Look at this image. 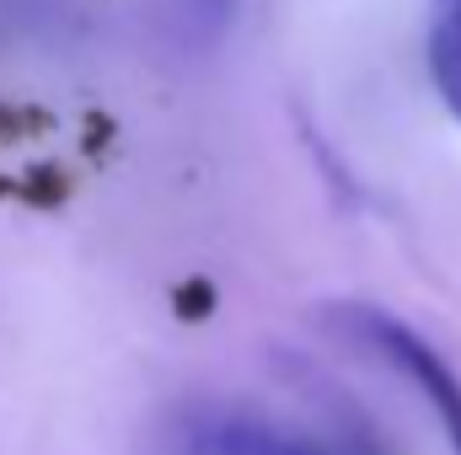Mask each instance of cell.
Here are the masks:
<instances>
[{"label": "cell", "mask_w": 461, "mask_h": 455, "mask_svg": "<svg viewBox=\"0 0 461 455\" xmlns=\"http://www.w3.org/2000/svg\"><path fill=\"white\" fill-rule=\"evenodd\" d=\"M348 322L359 327V338L370 343L386 364H397L408 380H413V391L435 407V418H440V434L451 440V451L461 455V380L456 370L429 348V343L419 338L413 327H402L397 317H386V311H348Z\"/></svg>", "instance_id": "obj_1"}, {"label": "cell", "mask_w": 461, "mask_h": 455, "mask_svg": "<svg viewBox=\"0 0 461 455\" xmlns=\"http://www.w3.org/2000/svg\"><path fill=\"white\" fill-rule=\"evenodd\" d=\"M188 455H322V451L285 434V429H274V424H263V418L215 413L188 434Z\"/></svg>", "instance_id": "obj_2"}, {"label": "cell", "mask_w": 461, "mask_h": 455, "mask_svg": "<svg viewBox=\"0 0 461 455\" xmlns=\"http://www.w3.org/2000/svg\"><path fill=\"white\" fill-rule=\"evenodd\" d=\"M429 76H435V92L446 97L451 118L461 123V11H440V22L429 32Z\"/></svg>", "instance_id": "obj_3"}, {"label": "cell", "mask_w": 461, "mask_h": 455, "mask_svg": "<svg viewBox=\"0 0 461 455\" xmlns=\"http://www.w3.org/2000/svg\"><path fill=\"white\" fill-rule=\"evenodd\" d=\"M440 11H461V0H440Z\"/></svg>", "instance_id": "obj_4"}]
</instances>
